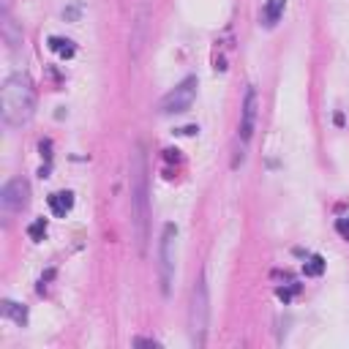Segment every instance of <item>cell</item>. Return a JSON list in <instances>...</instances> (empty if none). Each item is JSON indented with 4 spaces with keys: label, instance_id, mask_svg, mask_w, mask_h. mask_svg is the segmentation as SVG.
Listing matches in <instances>:
<instances>
[{
    "label": "cell",
    "instance_id": "6da1fadb",
    "mask_svg": "<svg viewBox=\"0 0 349 349\" xmlns=\"http://www.w3.org/2000/svg\"><path fill=\"white\" fill-rule=\"evenodd\" d=\"M131 224L137 251H147V235H150V186H147V158L142 145H134L131 153Z\"/></svg>",
    "mask_w": 349,
    "mask_h": 349
},
{
    "label": "cell",
    "instance_id": "7a4b0ae2",
    "mask_svg": "<svg viewBox=\"0 0 349 349\" xmlns=\"http://www.w3.org/2000/svg\"><path fill=\"white\" fill-rule=\"evenodd\" d=\"M36 109V87H33L30 77L25 74H11L3 82L0 90V112L9 126H25L33 118Z\"/></svg>",
    "mask_w": 349,
    "mask_h": 349
},
{
    "label": "cell",
    "instance_id": "3957f363",
    "mask_svg": "<svg viewBox=\"0 0 349 349\" xmlns=\"http://www.w3.org/2000/svg\"><path fill=\"white\" fill-rule=\"evenodd\" d=\"M207 317H210V303H207V284L205 278L197 281L191 295V338L197 346L205 344V333H207Z\"/></svg>",
    "mask_w": 349,
    "mask_h": 349
},
{
    "label": "cell",
    "instance_id": "277c9868",
    "mask_svg": "<svg viewBox=\"0 0 349 349\" xmlns=\"http://www.w3.org/2000/svg\"><path fill=\"white\" fill-rule=\"evenodd\" d=\"M174 240H178V226L166 224L161 235V248H158V276H161V292L169 295L172 278H174Z\"/></svg>",
    "mask_w": 349,
    "mask_h": 349
},
{
    "label": "cell",
    "instance_id": "5b68a950",
    "mask_svg": "<svg viewBox=\"0 0 349 349\" xmlns=\"http://www.w3.org/2000/svg\"><path fill=\"white\" fill-rule=\"evenodd\" d=\"M194 98H197V77H186L174 90H169L161 98V112L164 115H180V112L191 109Z\"/></svg>",
    "mask_w": 349,
    "mask_h": 349
},
{
    "label": "cell",
    "instance_id": "8992f818",
    "mask_svg": "<svg viewBox=\"0 0 349 349\" xmlns=\"http://www.w3.org/2000/svg\"><path fill=\"white\" fill-rule=\"evenodd\" d=\"M28 202H30V186H28V180H22V178L9 180V183L3 186V191H0V205H3L6 213L25 210Z\"/></svg>",
    "mask_w": 349,
    "mask_h": 349
},
{
    "label": "cell",
    "instance_id": "52a82bcc",
    "mask_svg": "<svg viewBox=\"0 0 349 349\" xmlns=\"http://www.w3.org/2000/svg\"><path fill=\"white\" fill-rule=\"evenodd\" d=\"M254 123H257V90L248 87L243 98V115H240V139L248 142L254 134Z\"/></svg>",
    "mask_w": 349,
    "mask_h": 349
},
{
    "label": "cell",
    "instance_id": "ba28073f",
    "mask_svg": "<svg viewBox=\"0 0 349 349\" xmlns=\"http://www.w3.org/2000/svg\"><path fill=\"white\" fill-rule=\"evenodd\" d=\"M46 205H49L52 216L66 218V216L71 213V207H74V194H71V191H57V194H49V197H46Z\"/></svg>",
    "mask_w": 349,
    "mask_h": 349
},
{
    "label": "cell",
    "instance_id": "9c48e42d",
    "mask_svg": "<svg viewBox=\"0 0 349 349\" xmlns=\"http://www.w3.org/2000/svg\"><path fill=\"white\" fill-rule=\"evenodd\" d=\"M284 9H286V0H267V6H265V25L267 28H273V25L281 19V14H284Z\"/></svg>",
    "mask_w": 349,
    "mask_h": 349
},
{
    "label": "cell",
    "instance_id": "30bf717a",
    "mask_svg": "<svg viewBox=\"0 0 349 349\" xmlns=\"http://www.w3.org/2000/svg\"><path fill=\"white\" fill-rule=\"evenodd\" d=\"M3 317L14 319L17 325H25V322H28V308L14 303V300H3Z\"/></svg>",
    "mask_w": 349,
    "mask_h": 349
},
{
    "label": "cell",
    "instance_id": "8fae6325",
    "mask_svg": "<svg viewBox=\"0 0 349 349\" xmlns=\"http://www.w3.org/2000/svg\"><path fill=\"white\" fill-rule=\"evenodd\" d=\"M49 49L52 52H57L60 57H74V52H77V46H74V41H69V38H57V36H52L49 38Z\"/></svg>",
    "mask_w": 349,
    "mask_h": 349
},
{
    "label": "cell",
    "instance_id": "7c38bea8",
    "mask_svg": "<svg viewBox=\"0 0 349 349\" xmlns=\"http://www.w3.org/2000/svg\"><path fill=\"white\" fill-rule=\"evenodd\" d=\"M303 273H306L308 278H317V276H322V273H325V259H322L319 254L308 257V262L303 265Z\"/></svg>",
    "mask_w": 349,
    "mask_h": 349
},
{
    "label": "cell",
    "instance_id": "4fadbf2b",
    "mask_svg": "<svg viewBox=\"0 0 349 349\" xmlns=\"http://www.w3.org/2000/svg\"><path fill=\"white\" fill-rule=\"evenodd\" d=\"M28 238L36 240V243L46 238V218H36V221H33V224L28 226Z\"/></svg>",
    "mask_w": 349,
    "mask_h": 349
},
{
    "label": "cell",
    "instance_id": "5bb4252c",
    "mask_svg": "<svg viewBox=\"0 0 349 349\" xmlns=\"http://www.w3.org/2000/svg\"><path fill=\"white\" fill-rule=\"evenodd\" d=\"M298 289H300L298 284H292V286H278V289H276V295H278V300H284V303H289V300H292V295L298 292Z\"/></svg>",
    "mask_w": 349,
    "mask_h": 349
},
{
    "label": "cell",
    "instance_id": "9a60e30c",
    "mask_svg": "<svg viewBox=\"0 0 349 349\" xmlns=\"http://www.w3.org/2000/svg\"><path fill=\"white\" fill-rule=\"evenodd\" d=\"M335 229H338L341 235H346V238H349V216H344V218H338V221H335Z\"/></svg>",
    "mask_w": 349,
    "mask_h": 349
},
{
    "label": "cell",
    "instance_id": "2e32d148",
    "mask_svg": "<svg viewBox=\"0 0 349 349\" xmlns=\"http://www.w3.org/2000/svg\"><path fill=\"white\" fill-rule=\"evenodd\" d=\"M38 150H41V156H44L46 161H49V158H52V153H49V150H52V142H49V139H44V142H41V145H38Z\"/></svg>",
    "mask_w": 349,
    "mask_h": 349
},
{
    "label": "cell",
    "instance_id": "e0dca14e",
    "mask_svg": "<svg viewBox=\"0 0 349 349\" xmlns=\"http://www.w3.org/2000/svg\"><path fill=\"white\" fill-rule=\"evenodd\" d=\"M134 346H153V349H156L158 341H153V338H134Z\"/></svg>",
    "mask_w": 349,
    "mask_h": 349
},
{
    "label": "cell",
    "instance_id": "ac0fdd59",
    "mask_svg": "<svg viewBox=\"0 0 349 349\" xmlns=\"http://www.w3.org/2000/svg\"><path fill=\"white\" fill-rule=\"evenodd\" d=\"M197 131H199L197 126H186V129H180V134H186V137H194Z\"/></svg>",
    "mask_w": 349,
    "mask_h": 349
}]
</instances>
